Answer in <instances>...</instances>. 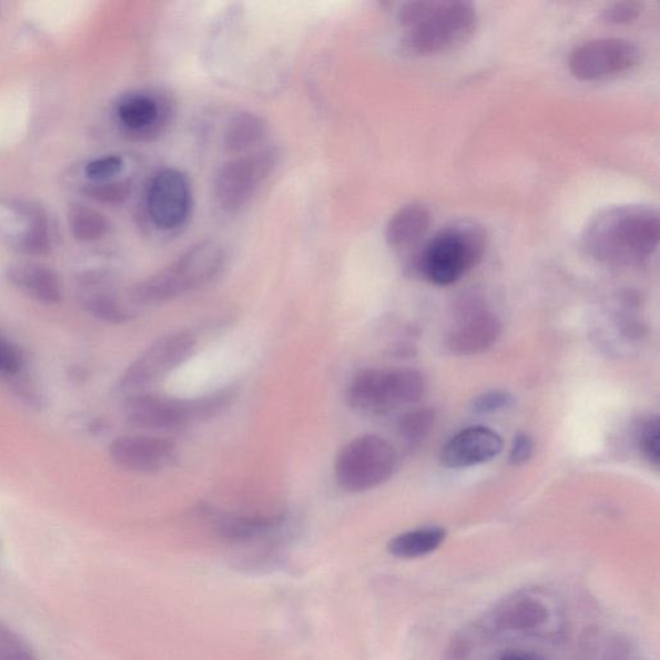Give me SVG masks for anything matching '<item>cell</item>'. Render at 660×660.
<instances>
[{
	"mask_svg": "<svg viewBox=\"0 0 660 660\" xmlns=\"http://www.w3.org/2000/svg\"><path fill=\"white\" fill-rule=\"evenodd\" d=\"M658 212L650 206H610L588 221L582 243L588 254L602 264L633 266L646 262L658 248Z\"/></svg>",
	"mask_w": 660,
	"mask_h": 660,
	"instance_id": "1",
	"label": "cell"
},
{
	"mask_svg": "<svg viewBox=\"0 0 660 660\" xmlns=\"http://www.w3.org/2000/svg\"><path fill=\"white\" fill-rule=\"evenodd\" d=\"M485 250L487 235L484 230L473 221H458L427 243L417 260V268L428 282L447 286L479 265Z\"/></svg>",
	"mask_w": 660,
	"mask_h": 660,
	"instance_id": "4",
	"label": "cell"
},
{
	"mask_svg": "<svg viewBox=\"0 0 660 660\" xmlns=\"http://www.w3.org/2000/svg\"><path fill=\"white\" fill-rule=\"evenodd\" d=\"M0 660H39L30 643L0 620Z\"/></svg>",
	"mask_w": 660,
	"mask_h": 660,
	"instance_id": "26",
	"label": "cell"
},
{
	"mask_svg": "<svg viewBox=\"0 0 660 660\" xmlns=\"http://www.w3.org/2000/svg\"><path fill=\"white\" fill-rule=\"evenodd\" d=\"M552 609L531 591L515 593L483 620L479 631L495 634L502 631L539 633L551 622Z\"/></svg>",
	"mask_w": 660,
	"mask_h": 660,
	"instance_id": "12",
	"label": "cell"
},
{
	"mask_svg": "<svg viewBox=\"0 0 660 660\" xmlns=\"http://www.w3.org/2000/svg\"><path fill=\"white\" fill-rule=\"evenodd\" d=\"M532 453H535V441H532L531 436L528 434L516 435L510 451L511 464L521 466L529 463Z\"/></svg>",
	"mask_w": 660,
	"mask_h": 660,
	"instance_id": "34",
	"label": "cell"
},
{
	"mask_svg": "<svg viewBox=\"0 0 660 660\" xmlns=\"http://www.w3.org/2000/svg\"><path fill=\"white\" fill-rule=\"evenodd\" d=\"M504 449L502 437L489 427L471 426L453 436L441 450V465L468 468L489 463Z\"/></svg>",
	"mask_w": 660,
	"mask_h": 660,
	"instance_id": "16",
	"label": "cell"
},
{
	"mask_svg": "<svg viewBox=\"0 0 660 660\" xmlns=\"http://www.w3.org/2000/svg\"><path fill=\"white\" fill-rule=\"evenodd\" d=\"M234 399L232 389H224L196 399H173L148 393L131 394L126 397L123 412L126 424L164 431L204 423L224 413Z\"/></svg>",
	"mask_w": 660,
	"mask_h": 660,
	"instance_id": "5",
	"label": "cell"
},
{
	"mask_svg": "<svg viewBox=\"0 0 660 660\" xmlns=\"http://www.w3.org/2000/svg\"><path fill=\"white\" fill-rule=\"evenodd\" d=\"M397 20L405 30L403 51L426 58L455 50L470 41L477 28V12L468 2H409L403 4Z\"/></svg>",
	"mask_w": 660,
	"mask_h": 660,
	"instance_id": "2",
	"label": "cell"
},
{
	"mask_svg": "<svg viewBox=\"0 0 660 660\" xmlns=\"http://www.w3.org/2000/svg\"><path fill=\"white\" fill-rule=\"evenodd\" d=\"M640 62V50L619 38H601L576 48L569 59L572 77L595 82L631 70Z\"/></svg>",
	"mask_w": 660,
	"mask_h": 660,
	"instance_id": "10",
	"label": "cell"
},
{
	"mask_svg": "<svg viewBox=\"0 0 660 660\" xmlns=\"http://www.w3.org/2000/svg\"><path fill=\"white\" fill-rule=\"evenodd\" d=\"M19 238V248L33 256H43L51 250L50 224L43 210L27 204V220Z\"/></svg>",
	"mask_w": 660,
	"mask_h": 660,
	"instance_id": "22",
	"label": "cell"
},
{
	"mask_svg": "<svg viewBox=\"0 0 660 660\" xmlns=\"http://www.w3.org/2000/svg\"><path fill=\"white\" fill-rule=\"evenodd\" d=\"M640 447L649 463L658 466L660 463V425L658 417H650L640 429Z\"/></svg>",
	"mask_w": 660,
	"mask_h": 660,
	"instance_id": "30",
	"label": "cell"
},
{
	"mask_svg": "<svg viewBox=\"0 0 660 660\" xmlns=\"http://www.w3.org/2000/svg\"><path fill=\"white\" fill-rule=\"evenodd\" d=\"M226 258V251L220 243H197L162 272L134 285L130 294L132 304H164L182 294L202 288L216 280L225 267Z\"/></svg>",
	"mask_w": 660,
	"mask_h": 660,
	"instance_id": "3",
	"label": "cell"
},
{
	"mask_svg": "<svg viewBox=\"0 0 660 660\" xmlns=\"http://www.w3.org/2000/svg\"><path fill=\"white\" fill-rule=\"evenodd\" d=\"M435 412L429 408H417L405 413L397 423L400 439L409 447L423 444L435 426Z\"/></svg>",
	"mask_w": 660,
	"mask_h": 660,
	"instance_id": "24",
	"label": "cell"
},
{
	"mask_svg": "<svg viewBox=\"0 0 660 660\" xmlns=\"http://www.w3.org/2000/svg\"><path fill=\"white\" fill-rule=\"evenodd\" d=\"M643 11L639 2H618L603 8L601 18L611 26H627L638 20Z\"/></svg>",
	"mask_w": 660,
	"mask_h": 660,
	"instance_id": "32",
	"label": "cell"
},
{
	"mask_svg": "<svg viewBox=\"0 0 660 660\" xmlns=\"http://www.w3.org/2000/svg\"><path fill=\"white\" fill-rule=\"evenodd\" d=\"M498 660H545L535 653H528V651L512 650L507 651Z\"/></svg>",
	"mask_w": 660,
	"mask_h": 660,
	"instance_id": "35",
	"label": "cell"
},
{
	"mask_svg": "<svg viewBox=\"0 0 660 660\" xmlns=\"http://www.w3.org/2000/svg\"><path fill=\"white\" fill-rule=\"evenodd\" d=\"M124 166L123 159L118 155H109L95 159L85 166L87 177L93 182L113 181L116 174L121 173Z\"/></svg>",
	"mask_w": 660,
	"mask_h": 660,
	"instance_id": "31",
	"label": "cell"
},
{
	"mask_svg": "<svg viewBox=\"0 0 660 660\" xmlns=\"http://www.w3.org/2000/svg\"><path fill=\"white\" fill-rule=\"evenodd\" d=\"M281 162V151L270 146L227 162L214 180V197L222 211L242 209Z\"/></svg>",
	"mask_w": 660,
	"mask_h": 660,
	"instance_id": "8",
	"label": "cell"
},
{
	"mask_svg": "<svg viewBox=\"0 0 660 660\" xmlns=\"http://www.w3.org/2000/svg\"><path fill=\"white\" fill-rule=\"evenodd\" d=\"M282 520V516H236L222 522L221 532L233 539L252 538L276 528Z\"/></svg>",
	"mask_w": 660,
	"mask_h": 660,
	"instance_id": "25",
	"label": "cell"
},
{
	"mask_svg": "<svg viewBox=\"0 0 660 660\" xmlns=\"http://www.w3.org/2000/svg\"><path fill=\"white\" fill-rule=\"evenodd\" d=\"M447 530L439 527H425L402 532L388 544V552L399 559H418L439 548Z\"/></svg>",
	"mask_w": 660,
	"mask_h": 660,
	"instance_id": "20",
	"label": "cell"
},
{
	"mask_svg": "<svg viewBox=\"0 0 660 660\" xmlns=\"http://www.w3.org/2000/svg\"><path fill=\"white\" fill-rule=\"evenodd\" d=\"M474 636L471 631L458 632L453 640H450L443 660H470Z\"/></svg>",
	"mask_w": 660,
	"mask_h": 660,
	"instance_id": "33",
	"label": "cell"
},
{
	"mask_svg": "<svg viewBox=\"0 0 660 660\" xmlns=\"http://www.w3.org/2000/svg\"><path fill=\"white\" fill-rule=\"evenodd\" d=\"M191 203H193V195L184 172L165 169L158 172L151 180L148 190V210L151 221L158 229L172 232L184 226L190 216Z\"/></svg>",
	"mask_w": 660,
	"mask_h": 660,
	"instance_id": "11",
	"label": "cell"
},
{
	"mask_svg": "<svg viewBox=\"0 0 660 660\" xmlns=\"http://www.w3.org/2000/svg\"><path fill=\"white\" fill-rule=\"evenodd\" d=\"M515 403V396L511 393L493 389V392L476 397L473 403V412L480 416L496 415V413L511 409Z\"/></svg>",
	"mask_w": 660,
	"mask_h": 660,
	"instance_id": "29",
	"label": "cell"
},
{
	"mask_svg": "<svg viewBox=\"0 0 660 660\" xmlns=\"http://www.w3.org/2000/svg\"><path fill=\"white\" fill-rule=\"evenodd\" d=\"M431 225V213L423 204H409L397 211L386 226V242L405 248L419 241Z\"/></svg>",
	"mask_w": 660,
	"mask_h": 660,
	"instance_id": "18",
	"label": "cell"
},
{
	"mask_svg": "<svg viewBox=\"0 0 660 660\" xmlns=\"http://www.w3.org/2000/svg\"><path fill=\"white\" fill-rule=\"evenodd\" d=\"M502 323L497 314L479 304L466 305L448 333L447 347L458 356L479 355L497 344Z\"/></svg>",
	"mask_w": 660,
	"mask_h": 660,
	"instance_id": "14",
	"label": "cell"
},
{
	"mask_svg": "<svg viewBox=\"0 0 660 660\" xmlns=\"http://www.w3.org/2000/svg\"><path fill=\"white\" fill-rule=\"evenodd\" d=\"M396 466L397 455L392 444L377 435H364L342 448L334 475L342 489L363 493L386 483Z\"/></svg>",
	"mask_w": 660,
	"mask_h": 660,
	"instance_id": "7",
	"label": "cell"
},
{
	"mask_svg": "<svg viewBox=\"0 0 660 660\" xmlns=\"http://www.w3.org/2000/svg\"><path fill=\"white\" fill-rule=\"evenodd\" d=\"M89 293L84 294L82 304L87 313L95 319L108 324H125L136 316L133 308L126 305L113 291L99 290L92 281H89Z\"/></svg>",
	"mask_w": 660,
	"mask_h": 660,
	"instance_id": "21",
	"label": "cell"
},
{
	"mask_svg": "<svg viewBox=\"0 0 660 660\" xmlns=\"http://www.w3.org/2000/svg\"><path fill=\"white\" fill-rule=\"evenodd\" d=\"M26 356L13 342L0 336V377L8 382L23 375Z\"/></svg>",
	"mask_w": 660,
	"mask_h": 660,
	"instance_id": "28",
	"label": "cell"
},
{
	"mask_svg": "<svg viewBox=\"0 0 660 660\" xmlns=\"http://www.w3.org/2000/svg\"><path fill=\"white\" fill-rule=\"evenodd\" d=\"M7 280L16 290L44 305H58L62 299V284L52 268L23 264L8 270Z\"/></svg>",
	"mask_w": 660,
	"mask_h": 660,
	"instance_id": "17",
	"label": "cell"
},
{
	"mask_svg": "<svg viewBox=\"0 0 660 660\" xmlns=\"http://www.w3.org/2000/svg\"><path fill=\"white\" fill-rule=\"evenodd\" d=\"M171 102L151 92H133L118 102L116 115L126 131L141 139H150L169 125Z\"/></svg>",
	"mask_w": 660,
	"mask_h": 660,
	"instance_id": "15",
	"label": "cell"
},
{
	"mask_svg": "<svg viewBox=\"0 0 660 660\" xmlns=\"http://www.w3.org/2000/svg\"><path fill=\"white\" fill-rule=\"evenodd\" d=\"M131 191V182L122 180L93 182L84 189V194L102 204H122L130 197Z\"/></svg>",
	"mask_w": 660,
	"mask_h": 660,
	"instance_id": "27",
	"label": "cell"
},
{
	"mask_svg": "<svg viewBox=\"0 0 660 660\" xmlns=\"http://www.w3.org/2000/svg\"><path fill=\"white\" fill-rule=\"evenodd\" d=\"M71 233L82 242H94L105 236L110 230V222L99 211L85 205H77L69 214Z\"/></svg>",
	"mask_w": 660,
	"mask_h": 660,
	"instance_id": "23",
	"label": "cell"
},
{
	"mask_svg": "<svg viewBox=\"0 0 660 660\" xmlns=\"http://www.w3.org/2000/svg\"><path fill=\"white\" fill-rule=\"evenodd\" d=\"M196 339L193 334L180 331L165 334L151 344L118 382L125 394L142 393L146 387L169 376L194 354Z\"/></svg>",
	"mask_w": 660,
	"mask_h": 660,
	"instance_id": "9",
	"label": "cell"
},
{
	"mask_svg": "<svg viewBox=\"0 0 660 660\" xmlns=\"http://www.w3.org/2000/svg\"><path fill=\"white\" fill-rule=\"evenodd\" d=\"M110 458L122 470L134 474H153L172 466L177 448L164 437L126 435L116 437L109 447Z\"/></svg>",
	"mask_w": 660,
	"mask_h": 660,
	"instance_id": "13",
	"label": "cell"
},
{
	"mask_svg": "<svg viewBox=\"0 0 660 660\" xmlns=\"http://www.w3.org/2000/svg\"><path fill=\"white\" fill-rule=\"evenodd\" d=\"M266 134L267 123L264 118L251 111H242L232 116L226 125L224 148L229 154H245L264 141Z\"/></svg>",
	"mask_w": 660,
	"mask_h": 660,
	"instance_id": "19",
	"label": "cell"
},
{
	"mask_svg": "<svg viewBox=\"0 0 660 660\" xmlns=\"http://www.w3.org/2000/svg\"><path fill=\"white\" fill-rule=\"evenodd\" d=\"M427 382L412 368L363 369L347 389V400L364 415L382 416L423 399Z\"/></svg>",
	"mask_w": 660,
	"mask_h": 660,
	"instance_id": "6",
	"label": "cell"
}]
</instances>
